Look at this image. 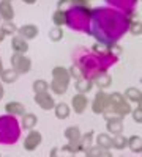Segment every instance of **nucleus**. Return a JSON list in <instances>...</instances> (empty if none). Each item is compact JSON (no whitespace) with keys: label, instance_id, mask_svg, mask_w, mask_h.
<instances>
[{"label":"nucleus","instance_id":"4","mask_svg":"<svg viewBox=\"0 0 142 157\" xmlns=\"http://www.w3.org/2000/svg\"><path fill=\"white\" fill-rule=\"evenodd\" d=\"M70 78H71V75H70L67 68L57 66L52 71V82L49 83V88L55 94H65L68 86H70Z\"/></svg>","mask_w":142,"mask_h":157},{"label":"nucleus","instance_id":"17","mask_svg":"<svg viewBox=\"0 0 142 157\" xmlns=\"http://www.w3.org/2000/svg\"><path fill=\"white\" fill-rule=\"evenodd\" d=\"M36 123H38L36 115H33V113H24V115H22V123H21V127H22V129H25V130H32V129L36 126Z\"/></svg>","mask_w":142,"mask_h":157},{"label":"nucleus","instance_id":"18","mask_svg":"<svg viewBox=\"0 0 142 157\" xmlns=\"http://www.w3.org/2000/svg\"><path fill=\"white\" fill-rule=\"evenodd\" d=\"M5 112L10 113V115H14V116H18V115L22 116L25 113V107L22 105L21 102L13 101V102H10V104H6V105H5Z\"/></svg>","mask_w":142,"mask_h":157},{"label":"nucleus","instance_id":"11","mask_svg":"<svg viewBox=\"0 0 142 157\" xmlns=\"http://www.w3.org/2000/svg\"><path fill=\"white\" fill-rule=\"evenodd\" d=\"M18 33L21 38H24L25 41H29V39H33L38 36V33H40V30H38L36 25L33 24H27V25H22L21 29H18Z\"/></svg>","mask_w":142,"mask_h":157},{"label":"nucleus","instance_id":"23","mask_svg":"<svg viewBox=\"0 0 142 157\" xmlns=\"http://www.w3.org/2000/svg\"><path fill=\"white\" fill-rule=\"evenodd\" d=\"M126 146L130 148L133 152H140L142 151V140H140V137L139 135L130 137V138H128V145Z\"/></svg>","mask_w":142,"mask_h":157},{"label":"nucleus","instance_id":"3","mask_svg":"<svg viewBox=\"0 0 142 157\" xmlns=\"http://www.w3.org/2000/svg\"><path fill=\"white\" fill-rule=\"evenodd\" d=\"M21 124L14 115L0 116V145H14L21 138Z\"/></svg>","mask_w":142,"mask_h":157},{"label":"nucleus","instance_id":"6","mask_svg":"<svg viewBox=\"0 0 142 157\" xmlns=\"http://www.w3.org/2000/svg\"><path fill=\"white\" fill-rule=\"evenodd\" d=\"M106 3H109L111 6L117 8L119 11L130 16L136 6V3H137V0H106Z\"/></svg>","mask_w":142,"mask_h":157},{"label":"nucleus","instance_id":"10","mask_svg":"<svg viewBox=\"0 0 142 157\" xmlns=\"http://www.w3.org/2000/svg\"><path fill=\"white\" fill-rule=\"evenodd\" d=\"M35 102L40 105L43 110H51V109H54L55 105V101L54 98L51 96L47 91L46 93H40V94H35Z\"/></svg>","mask_w":142,"mask_h":157},{"label":"nucleus","instance_id":"15","mask_svg":"<svg viewBox=\"0 0 142 157\" xmlns=\"http://www.w3.org/2000/svg\"><path fill=\"white\" fill-rule=\"evenodd\" d=\"M93 86V82L92 78H87V77H81V78H76V85L74 88L77 90V93H88Z\"/></svg>","mask_w":142,"mask_h":157},{"label":"nucleus","instance_id":"31","mask_svg":"<svg viewBox=\"0 0 142 157\" xmlns=\"http://www.w3.org/2000/svg\"><path fill=\"white\" fill-rule=\"evenodd\" d=\"M128 30H130L133 35L139 36L142 33V25H140V21H136V22H130V27H128Z\"/></svg>","mask_w":142,"mask_h":157},{"label":"nucleus","instance_id":"7","mask_svg":"<svg viewBox=\"0 0 142 157\" xmlns=\"http://www.w3.org/2000/svg\"><path fill=\"white\" fill-rule=\"evenodd\" d=\"M109 107V94L104 93V91H99V93L95 96V101L92 104V110L93 113H103L106 109Z\"/></svg>","mask_w":142,"mask_h":157},{"label":"nucleus","instance_id":"28","mask_svg":"<svg viewBox=\"0 0 142 157\" xmlns=\"http://www.w3.org/2000/svg\"><path fill=\"white\" fill-rule=\"evenodd\" d=\"M49 90V83L46 80H35L33 82V91H35V94H40V93H46V91Z\"/></svg>","mask_w":142,"mask_h":157},{"label":"nucleus","instance_id":"16","mask_svg":"<svg viewBox=\"0 0 142 157\" xmlns=\"http://www.w3.org/2000/svg\"><path fill=\"white\" fill-rule=\"evenodd\" d=\"M108 132L112 135H117L123 132V121L122 118H114V120H108Z\"/></svg>","mask_w":142,"mask_h":157},{"label":"nucleus","instance_id":"13","mask_svg":"<svg viewBox=\"0 0 142 157\" xmlns=\"http://www.w3.org/2000/svg\"><path fill=\"white\" fill-rule=\"evenodd\" d=\"M11 49L14 50V54H25L29 50V43L18 35L11 39Z\"/></svg>","mask_w":142,"mask_h":157},{"label":"nucleus","instance_id":"8","mask_svg":"<svg viewBox=\"0 0 142 157\" xmlns=\"http://www.w3.org/2000/svg\"><path fill=\"white\" fill-rule=\"evenodd\" d=\"M41 134L38 130H30V134L24 138V148L27 151H33L41 145Z\"/></svg>","mask_w":142,"mask_h":157},{"label":"nucleus","instance_id":"22","mask_svg":"<svg viewBox=\"0 0 142 157\" xmlns=\"http://www.w3.org/2000/svg\"><path fill=\"white\" fill-rule=\"evenodd\" d=\"M126 145H128V138L123 137L122 134H117V135L111 137V148L123 149V148H126Z\"/></svg>","mask_w":142,"mask_h":157},{"label":"nucleus","instance_id":"25","mask_svg":"<svg viewBox=\"0 0 142 157\" xmlns=\"http://www.w3.org/2000/svg\"><path fill=\"white\" fill-rule=\"evenodd\" d=\"M96 146L98 148H106L111 149V135L109 134H98V137L95 138Z\"/></svg>","mask_w":142,"mask_h":157},{"label":"nucleus","instance_id":"32","mask_svg":"<svg viewBox=\"0 0 142 157\" xmlns=\"http://www.w3.org/2000/svg\"><path fill=\"white\" fill-rule=\"evenodd\" d=\"M122 101H125V96L122 93H117V91H115V93L109 94V105H111V104H119Z\"/></svg>","mask_w":142,"mask_h":157},{"label":"nucleus","instance_id":"27","mask_svg":"<svg viewBox=\"0 0 142 157\" xmlns=\"http://www.w3.org/2000/svg\"><path fill=\"white\" fill-rule=\"evenodd\" d=\"M52 22L55 24V27H62V25H65V22H67L65 11L57 10V11L54 13V14H52Z\"/></svg>","mask_w":142,"mask_h":157},{"label":"nucleus","instance_id":"1","mask_svg":"<svg viewBox=\"0 0 142 157\" xmlns=\"http://www.w3.org/2000/svg\"><path fill=\"white\" fill-rule=\"evenodd\" d=\"M130 16L114 8H95L90 11L88 35H93L101 44H114L128 32Z\"/></svg>","mask_w":142,"mask_h":157},{"label":"nucleus","instance_id":"24","mask_svg":"<svg viewBox=\"0 0 142 157\" xmlns=\"http://www.w3.org/2000/svg\"><path fill=\"white\" fill-rule=\"evenodd\" d=\"M65 138L68 141H77L81 138V130L77 126H71L68 129H65Z\"/></svg>","mask_w":142,"mask_h":157},{"label":"nucleus","instance_id":"38","mask_svg":"<svg viewBox=\"0 0 142 157\" xmlns=\"http://www.w3.org/2000/svg\"><path fill=\"white\" fill-rule=\"evenodd\" d=\"M5 36H6V35L3 33V30H2V29H0V43L3 41V38H5Z\"/></svg>","mask_w":142,"mask_h":157},{"label":"nucleus","instance_id":"9","mask_svg":"<svg viewBox=\"0 0 142 157\" xmlns=\"http://www.w3.org/2000/svg\"><path fill=\"white\" fill-rule=\"evenodd\" d=\"M71 105H73V112H76V113H84L85 112V109L88 107V99H87V96L84 94V93H77L74 98H73V101H71Z\"/></svg>","mask_w":142,"mask_h":157},{"label":"nucleus","instance_id":"36","mask_svg":"<svg viewBox=\"0 0 142 157\" xmlns=\"http://www.w3.org/2000/svg\"><path fill=\"white\" fill-rule=\"evenodd\" d=\"M73 5H81V6H87V0H70Z\"/></svg>","mask_w":142,"mask_h":157},{"label":"nucleus","instance_id":"37","mask_svg":"<svg viewBox=\"0 0 142 157\" xmlns=\"http://www.w3.org/2000/svg\"><path fill=\"white\" fill-rule=\"evenodd\" d=\"M3 94H5V90H3V85H2V82H0V101H2Z\"/></svg>","mask_w":142,"mask_h":157},{"label":"nucleus","instance_id":"14","mask_svg":"<svg viewBox=\"0 0 142 157\" xmlns=\"http://www.w3.org/2000/svg\"><path fill=\"white\" fill-rule=\"evenodd\" d=\"M92 82H93L98 88L104 90V88H109V86L112 85V77H111V75L108 74V71H106V72L98 74L95 78H92Z\"/></svg>","mask_w":142,"mask_h":157},{"label":"nucleus","instance_id":"34","mask_svg":"<svg viewBox=\"0 0 142 157\" xmlns=\"http://www.w3.org/2000/svg\"><path fill=\"white\" fill-rule=\"evenodd\" d=\"M131 113H133V118H134V121L140 124V123H142V110H140V104L137 105V109H136V110H133Z\"/></svg>","mask_w":142,"mask_h":157},{"label":"nucleus","instance_id":"21","mask_svg":"<svg viewBox=\"0 0 142 157\" xmlns=\"http://www.w3.org/2000/svg\"><path fill=\"white\" fill-rule=\"evenodd\" d=\"M18 77H19V74H18L14 69H13V68L3 69L2 74H0V78H2L3 83H14V82L18 80Z\"/></svg>","mask_w":142,"mask_h":157},{"label":"nucleus","instance_id":"12","mask_svg":"<svg viewBox=\"0 0 142 157\" xmlns=\"http://www.w3.org/2000/svg\"><path fill=\"white\" fill-rule=\"evenodd\" d=\"M0 17L3 21H13L14 17V10L10 0H2L0 2Z\"/></svg>","mask_w":142,"mask_h":157},{"label":"nucleus","instance_id":"33","mask_svg":"<svg viewBox=\"0 0 142 157\" xmlns=\"http://www.w3.org/2000/svg\"><path fill=\"white\" fill-rule=\"evenodd\" d=\"M108 47H109V52H111V54H112L114 57H117V58H119V57L122 55V52H123V49H122L120 46H117V43H114V44H109Z\"/></svg>","mask_w":142,"mask_h":157},{"label":"nucleus","instance_id":"19","mask_svg":"<svg viewBox=\"0 0 142 157\" xmlns=\"http://www.w3.org/2000/svg\"><path fill=\"white\" fill-rule=\"evenodd\" d=\"M125 99L128 102H137V104H140V99H142L140 90L136 88V86H130L125 91Z\"/></svg>","mask_w":142,"mask_h":157},{"label":"nucleus","instance_id":"35","mask_svg":"<svg viewBox=\"0 0 142 157\" xmlns=\"http://www.w3.org/2000/svg\"><path fill=\"white\" fill-rule=\"evenodd\" d=\"M73 3L70 2V0H60V2L57 3V6H59V10H62V11H65L67 8H70Z\"/></svg>","mask_w":142,"mask_h":157},{"label":"nucleus","instance_id":"39","mask_svg":"<svg viewBox=\"0 0 142 157\" xmlns=\"http://www.w3.org/2000/svg\"><path fill=\"white\" fill-rule=\"evenodd\" d=\"M57 154H59V149H57V148H54L52 151H51V155H52V157H54V155H57Z\"/></svg>","mask_w":142,"mask_h":157},{"label":"nucleus","instance_id":"29","mask_svg":"<svg viewBox=\"0 0 142 157\" xmlns=\"http://www.w3.org/2000/svg\"><path fill=\"white\" fill-rule=\"evenodd\" d=\"M0 29L3 30L5 35H14V33H18V27L13 24V21H5L2 25H0Z\"/></svg>","mask_w":142,"mask_h":157},{"label":"nucleus","instance_id":"5","mask_svg":"<svg viewBox=\"0 0 142 157\" xmlns=\"http://www.w3.org/2000/svg\"><path fill=\"white\" fill-rule=\"evenodd\" d=\"M11 63H13V69H14L19 75H21V74H27V72L32 69V61H30V58H27L24 54H13Z\"/></svg>","mask_w":142,"mask_h":157},{"label":"nucleus","instance_id":"2","mask_svg":"<svg viewBox=\"0 0 142 157\" xmlns=\"http://www.w3.org/2000/svg\"><path fill=\"white\" fill-rule=\"evenodd\" d=\"M65 16H67L65 25H68V27L71 30H74V32L88 35L90 10H87L85 6H81V5H71L70 8L65 10Z\"/></svg>","mask_w":142,"mask_h":157},{"label":"nucleus","instance_id":"30","mask_svg":"<svg viewBox=\"0 0 142 157\" xmlns=\"http://www.w3.org/2000/svg\"><path fill=\"white\" fill-rule=\"evenodd\" d=\"M49 38H51V41H54V43L62 41V38H63V30H62V27H54L52 30L49 32Z\"/></svg>","mask_w":142,"mask_h":157},{"label":"nucleus","instance_id":"41","mask_svg":"<svg viewBox=\"0 0 142 157\" xmlns=\"http://www.w3.org/2000/svg\"><path fill=\"white\" fill-rule=\"evenodd\" d=\"M2 71H3V63H2V58H0V74H2Z\"/></svg>","mask_w":142,"mask_h":157},{"label":"nucleus","instance_id":"42","mask_svg":"<svg viewBox=\"0 0 142 157\" xmlns=\"http://www.w3.org/2000/svg\"><path fill=\"white\" fill-rule=\"evenodd\" d=\"M0 19H2V17H0Z\"/></svg>","mask_w":142,"mask_h":157},{"label":"nucleus","instance_id":"20","mask_svg":"<svg viewBox=\"0 0 142 157\" xmlns=\"http://www.w3.org/2000/svg\"><path fill=\"white\" fill-rule=\"evenodd\" d=\"M54 112H55V116L59 118V120H67V118L70 116V113H71L70 107L67 105V104H63V102L55 104V105H54Z\"/></svg>","mask_w":142,"mask_h":157},{"label":"nucleus","instance_id":"40","mask_svg":"<svg viewBox=\"0 0 142 157\" xmlns=\"http://www.w3.org/2000/svg\"><path fill=\"white\" fill-rule=\"evenodd\" d=\"M24 2H25V3H29V5H32V3L36 2V0H24Z\"/></svg>","mask_w":142,"mask_h":157},{"label":"nucleus","instance_id":"26","mask_svg":"<svg viewBox=\"0 0 142 157\" xmlns=\"http://www.w3.org/2000/svg\"><path fill=\"white\" fill-rule=\"evenodd\" d=\"M93 130H88V132L82 137L81 135V138H79V141H81V146H82V151H85L87 148H90L92 146V143H93Z\"/></svg>","mask_w":142,"mask_h":157}]
</instances>
